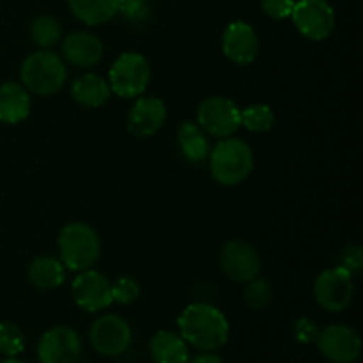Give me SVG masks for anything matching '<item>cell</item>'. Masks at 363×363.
I'll list each match as a JSON object with an SVG mask.
<instances>
[{
    "instance_id": "25",
    "label": "cell",
    "mask_w": 363,
    "mask_h": 363,
    "mask_svg": "<svg viewBox=\"0 0 363 363\" xmlns=\"http://www.w3.org/2000/svg\"><path fill=\"white\" fill-rule=\"evenodd\" d=\"M245 303L252 308V311H264L269 307L273 301V287L266 279L255 277L250 282H247L245 287Z\"/></svg>"
},
{
    "instance_id": "3",
    "label": "cell",
    "mask_w": 363,
    "mask_h": 363,
    "mask_svg": "<svg viewBox=\"0 0 363 363\" xmlns=\"http://www.w3.org/2000/svg\"><path fill=\"white\" fill-rule=\"evenodd\" d=\"M208 158L213 179L223 186L241 184L254 170V152L241 138H222L209 151Z\"/></svg>"
},
{
    "instance_id": "16",
    "label": "cell",
    "mask_w": 363,
    "mask_h": 363,
    "mask_svg": "<svg viewBox=\"0 0 363 363\" xmlns=\"http://www.w3.org/2000/svg\"><path fill=\"white\" fill-rule=\"evenodd\" d=\"M103 43L91 32H71L62 41V59L77 67H91L103 57Z\"/></svg>"
},
{
    "instance_id": "7",
    "label": "cell",
    "mask_w": 363,
    "mask_h": 363,
    "mask_svg": "<svg viewBox=\"0 0 363 363\" xmlns=\"http://www.w3.org/2000/svg\"><path fill=\"white\" fill-rule=\"evenodd\" d=\"M354 296L353 277L337 268L325 269L314 282V298L321 308L326 312H342L351 305Z\"/></svg>"
},
{
    "instance_id": "6",
    "label": "cell",
    "mask_w": 363,
    "mask_h": 363,
    "mask_svg": "<svg viewBox=\"0 0 363 363\" xmlns=\"http://www.w3.org/2000/svg\"><path fill=\"white\" fill-rule=\"evenodd\" d=\"M197 124L211 137H233L241 126V108L233 99L209 96L199 105Z\"/></svg>"
},
{
    "instance_id": "31",
    "label": "cell",
    "mask_w": 363,
    "mask_h": 363,
    "mask_svg": "<svg viewBox=\"0 0 363 363\" xmlns=\"http://www.w3.org/2000/svg\"><path fill=\"white\" fill-rule=\"evenodd\" d=\"M294 333H296V339L303 344L314 342V340H318L319 337L318 326H315L311 319H305V318L298 319L296 325H294Z\"/></svg>"
},
{
    "instance_id": "27",
    "label": "cell",
    "mask_w": 363,
    "mask_h": 363,
    "mask_svg": "<svg viewBox=\"0 0 363 363\" xmlns=\"http://www.w3.org/2000/svg\"><path fill=\"white\" fill-rule=\"evenodd\" d=\"M140 296V286L133 277H121L112 284V301L121 305H130Z\"/></svg>"
},
{
    "instance_id": "32",
    "label": "cell",
    "mask_w": 363,
    "mask_h": 363,
    "mask_svg": "<svg viewBox=\"0 0 363 363\" xmlns=\"http://www.w3.org/2000/svg\"><path fill=\"white\" fill-rule=\"evenodd\" d=\"M188 363H223L222 358L216 357L215 353H211V351H206L204 354H199V357H195L194 360H188Z\"/></svg>"
},
{
    "instance_id": "11",
    "label": "cell",
    "mask_w": 363,
    "mask_h": 363,
    "mask_svg": "<svg viewBox=\"0 0 363 363\" xmlns=\"http://www.w3.org/2000/svg\"><path fill=\"white\" fill-rule=\"evenodd\" d=\"M318 346L323 357L332 363H354L362 353L360 335L347 325H330L323 330Z\"/></svg>"
},
{
    "instance_id": "30",
    "label": "cell",
    "mask_w": 363,
    "mask_h": 363,
    "mask_svg": "<svg viewBox=\"0 0 363 363\" xmlns=\"http://www.w3.org/2000/svg\"><path fill=\"white\" fill-rule=\"evenodd\" d=\"M294 0H261V9L273 20H286L293 13Z\"/></svg>"
},
{
    "instance_id": "2",
    "label": "cell",
    "mask_w": 363,
    "mask_h": 363,
    "mask_svg": "<svg viewBox=\"0 0 363 363\" xmlns=\"http://www.w3.org/2000/svg\"><path fill=\"white\" fill-rule=\"evenodd\" d=\"M57 247L64 268L77 273L91 269L101 255L99 234L85 222H71L62 227Z\"/></svg>"
},
{
    "instance_id": "33",
    "label": "cell",
    "mask_w": 363,
    "mask_h": 363,
    "mask_svg": "<svg viewBox=\"0 0 363 363\" xmlns=\"http://www.w3.org/2000/svg\"><path fill=\"white\" fill-rule=\"evenodd\" d=\"M0 363H25V362L18 360V358H14V357H11V358H7V360H2Z\"/></svg>"
},
{
    "instance_id": "4",
    "label": "cell",
    "mask_w": 363,
    "mask_h": 363,
    "mask_svg": "<svg viewBox=\"0 0 363 363\" xmlns=\"http://www.w3.org/2000/svg\"><path fill=\"white\" fill-rule=\"evenodd\" d=\"M21 85L38 96H52L66 84L67 69L64 59L52 50H39L30 53L21 62Z\"/></svg>"
},
{
    "instance_id": "8",
    "label": "cell",
    "mask_w": 363,
    "mask_h": 363,
    "mask_svg": "<svg viewBox=\"0 0 363 363\" xmlns=\"http://www.w3.org/2000/svg\"><path fill=\"white\" fill-rule=\"evenodd\" d=\"M291 18L298 32L311 41H325L335 28V11L326 0H298Z\"/></svg>"
},
{
    "instance_id": "24",
    "label": "cell",
    "mask_w": 363,
    "mask_h": 363,
    "mask_svg": "<svg viewBox=\"0 0 363 363\" xmlns=\"http://www.w3.org/2000/svg\"><path fill=\"white\" fill-rule=\"evenodd\" d=\"M275 124V112L269 105L257 103L241 110V126L247 128L252 133H264Z\"/></svg>"
},
{
    "instance_id": "23",
    "label": "cell",
    "mask_w": 363,
    "mask_h": 363,
    "mask_svg": "<svg viewBox=\"0 0 363 363\" xmlns=\"http://www.w3.org/2000/svg\"><path fill=\"white\" fill-rule=\"evenodd\" d=\"M30 38L39 48L50 50L62 39V27L57 18L50 16V14H41L32 20Z\"/></svg>"
},
{
    "instance_id": "9",
    "label": "cell",
    "mask_w": 363,
    "mask_h": 363,
    "mask_svg": "<svg viewBox=\"0 0 363 363\" xmlns=\"http://www.w3.org/2000/svg\"><path fill=\"white\" fill-rule=\"evenodd\" d=\"M89 340L96 353L103 357H121L131 344V328L124 318L106 314L96 319L89 332Z\"/></svg>"
},
{
    "instance_id": "18",
    "label": "cell",
    "mask_w": 363,
    "mask_h": 363,
    "mask_svg": "<svg viewBox=\"0 0 363 363\" xmlns=\"http://www.w3.org/2000/svg\"><path fill=\"white\" fill-rule=\"evenodd\" d=\"M152 360L156 363H188L190 360V350L179 333L160 330L155 333L149 344Z\"/></svg>"
},
{
    "instance_id": "26",
    "label": "cell",
    "mask_w": 363,
    "mask_h": 363,
    "mask_svg": "<svg viewBox=\"0 0 363 363\" xmlns=\"http://www.w3.org/2000/svg\"><path fill=\"white\" fill-rule=\"evenodd\" d=\"M25 350L23 332L14 323L0 321V354L11 358L18 357Z\"/></svg>"
},
{
    "instance_id": "12",
    "label": "cell",
    "mask_w": 363,
    "mask_h": 363,
    "mask_svg": "<svg viewBox=\"0 0 363 363\" xmlns=\"http://www.w3.org/2000/svg\"><path fill=\"white\" fill-rule=\"evenodd\" d=\"M71 294L74 303L85 312H99L113 303L112 284L103 273L92 268L78 273L71 284Z\"/></svg>"
},
{
    "instance_id": "1",
    "label": "cell",
    "mask_w": 363,
    "mask_h": 363,
    "mask_svg": "<svg viewBox=\"0 0 363 363\" xmlns=\"http://www.w3.org/2000/svg\"><path fill=\"white\" fill-rule=\"evenodd\" d=\"M179 335L184 342L201 351H216L229 340L230 326L222 311L197 301L190 303L177 318Z\"/></svg>"
},
{
    "instance_id": "14",
    "label": "cell",
    "mask_w": 363,
    "mask_h": 363,
    "mask_svg": "<svg viewBox=\"0 0 363 363\" xmlns=\"http://www.w3.org/2000/svg\"><path fill=\"white\" fill-rule=\"evenodd\" d=\"M259 35L250 23L236 20L227 25L222 35L223 55L234 64L247 66L252 64L259 55Z\"/></svg>"
},
{
    "instance_id": "29",
    "label": "cell",
    "mask_w": 363,
    "mask_h": 363,
    "mask_svg": "<svg viewBox=\"0 0 363 363\" xmlns=\"http://www.w3.org/2000/svg\"><path fill=\"white\" fill-rule=\"evenodd\" d=\"M117 13L123 14L126 20L140 23L149 16L151 9H149L147 0H119V9Z\"/></svg>"
},
{
    "instance_id": "10",
    "label": "cell",
    "mask_w": 363,
    "mask_h": 363,
    "mask_svg": "<svg viewBox=\"0 0 363 363\" xmlns=\"http://www.w3.org/2000/svg\"><path fill=\"white\" fill-rule=\"evenodd\" d=\"M220 268L236 284H247L261 273V257L245 240H230L220 254Z\"/></svg>"
},
{
    "instance_id": "19",
    "label": "cell",
    "mask_w": 363,
    "mask_h": 363,
    "mask_svg": "<svg viewBox=\"0 0 363 363\" xmlns=\"http://www.w3.org/2000/svg\"><path fill=\"white\" fill-rule=\"evenodd\" d=\"M71 96L80 105L99 108L108 101L112 91H110V85L105 78L94 73H85L74 78L73 85H71Z\"/></svg>"
},
{
    "instance_id": "13",
    "label": "cell",
    "mask_w": 363,
    "mask_h": 363,
    "mask_svg": "<svg viewBox=\"0 0 363 363\" xmlns=\"http://www.w3.org/2000/svg\"><path fill=\"white\" fill-rule=\"evenodd\" d=\"M80 354V335L69 326L46 330L38 342V358L41 363H77Z\"/></svg>"
},
{
    "instance_id": "21",
    "label": "cell",
    "mask_w": 363,
    "mask_h": 363,
    "mask_svg": "<svg viewBox=\"0 0 363 363\" xmlns=\"http://www.w3.org/2000/svg\"><path fill=\"white\" fill-rule=\"evenodd\" d=\"M177 142H179L181 155L190 163H202L208 160L211 145H209L208 135L199 124L184 121L177 131Z\"/></svg>"
},
{
    "instance_id": "28",
    "label": "cell",
    "mask_w": 363,
    "mask_h": 363,
    "mask_svg": "<svg viewBox=\"0 0 363 363\" xmlns=\"http://www.w3.org/2000/svg\"><path fill=\"white\" fill-rule=\"evenodd\" d=\"M339 266L346 269L351 277H358L362 272L363 257H362V248L358 245H347L339 255Z\"/></svg>"
},
{
    "instance_id": "17",
    "label": "cell",
    "mask_w": 363,
    "mask_h": 363,
    "mask_svg": "<svg viewBox=\"0 0 363 363\" xmlns=\"http://www.w3.org/2000/svg\"><path fill=\"white\" fill-rule=\"evenodd\" d=\"M30 94L18 82L0 85V123L18 124L30 116Z\"/></svg>"
},
{
    "instance_id": "20",
    "label": "cell",
    "mask_w": 363,
    "mask_h": 363,
    "mask_svg": "<svg viewBox=\"0 0 363 363\" xmlns=\"http://www.w3.org/2000/svg\"><path fill=\"white\" fill-rule=\"evenodd\" d=\"M28 280L32 286L41 291L57 289L66 280V268L60 259L41 255V257H35L28 266Z\"/></svg>"
},
{
    "instance_id": "5",
    "label": "cell",
    "mask_w": 363,
    "mask_h": 363,
    "mask_svg": "<svg viewBox=\"0 0 363 363\" xmlns=\"http://www.w3.org/2000/svg\"><path fill=\"white\" fill-rule=\"evenodd\" d=\"M151 82V66L142 53H121L113 60L108 73L110 91L119 98H137L142 96Z\"/></svg>"
},
{
    "instance_id": "15",
    "label": "cell",
    "mask_w": 363,
    "mask_h": 363,
    "mask_svg": "<svg viewBox=\"0 0 363 363\" xmlns=\"http://www.w3.org/2000/svg\"><path fill=\"white\" fill-rule=\"evenodd\" d=\"M167 119L165 103L155 96H144L135 101L128 113L126 126L133 137L147 138L158 133Z\"/></svg>"
},
{
    "instance_id": "22",
    "label": "cell",
    "mask_w": 363,
    "mask_h": 363,
    "mask_svg": "<svg viewBox=\"0 0 363 363\" xmlns=\"http://www.w3.org/2000/svg\"><path fill=\"white\" fill-rule=\"evenodd\" d=\"M74 16L85 25H103L119 9V0H67Z\"/></svg>"
}]
</instances>
